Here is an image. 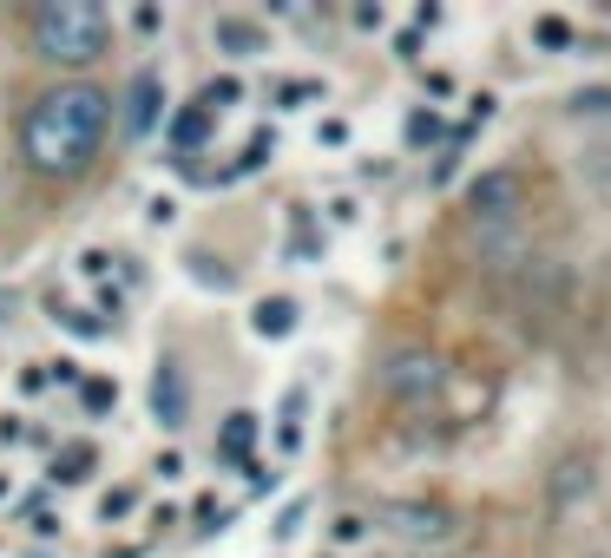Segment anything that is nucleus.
<instances>
[{
  "label": "nucleus",
  "mask_w": 611,
  "mask_h": 558,
  "mask_svg": "<svg viewBox=\"0 0 611 558\" xmlns=\"http://www.w3.org/2000/svg\"><path fill=\"white\" fill-rule=\"evenodd\" d=\"M13 316H20V296H13V289H0V329H7Z\"/></svg>",
  "instance_id": "nucleus-27"
},
{
  "label": "nucleus",
  "mask_w": 611,
  "mask_h": 558,
  "mask_svg": "<svg viewBox=\"0 0 611 558\" xmlns=\"http://www.w3.org/2000/svg\"><path fill=\"white\" fill-rule=\"evenodd\" d=\"M395 53L401 59H421V33H395Z\"/></svg>",
  "instance_id": "nucleus-25"
},
{
  "label": "nucleus",
  "mask_w": 611,
  "mask_h": 558,
  "mask_svg": "<svg viewBox=\"0 0 611 558\" xmlns=\"http://www.w3.org/2000/svg\"><path fill=\"white\" fill-rule=\"evenodd\" d=\"M184 408H191V388H184L178 362H158V375H151V414H158V428H184Z\"/></svg>",
  "instance_id": "nucleus-8"
},
{
  "label": "nucleus",
  "mask_w": 611,
  "mask_h": 558,
  "mask_svg": "<svg viewBox=\"0 0 611 558\" xmlns=\"http://www.w3.org/2000/svg\"><path fill=\"white\" fill-rule=\"evenodd\" d=\"M112 125H118V92H105L99 79H59L33 92V105L20 112V164L33 178L79 184L105 158Z\"/></svg>",
  "instance_id": "nucleus-1"
},
{
  "label": "nucleus",
  "mask_w": 611,
  "mask_h": 558,
  "mask_svg": "<svg viewBox=\"0 0 611 558\" xmlns=\"http://www.w3.org/2000/svg\"><path fill=\"white\" fill-rule=\"evenodd\" d=\"M92 467H99V447H92V441H59V454H53V474H46V480H53V487H79Z\"/></svg>",
  "instance_id": "nucleus-9"
},
{
  "label": "nucleus",
  "mask_w": 611,
  "mask_h": 558,
  "mask_svg": "<svg viewBox=\"0 0 611 558\" xmlns=\"http://www.w3.org/2000/svg\"><path fill=\"white\" fill-rule=\"evenodd\" d=\"M520 224V178L513 171H487L474 191H467V230L487 257H507V237Z\"/></svg>",
  "instance_id": "nucleus-3"
},
{
  "label": "nucleus",
  "mask_w": 611,
  "mask_h": 558,
  "mask_svg": "<svg viewBox=\"0 0 611 558\" xmlns=\"http://www.w3.org/2000/svg\"><path fill=\"white\" fill-rule=\"evenodd\" d=\"M250 441H257V414H244V408H237V414H230V428H224V441H217V454H224V460H244V454H250Z\"/></svg>",
  "instance_id": "nucleus-11"
},
{
  "label": "nucleus",
  "mask_w": 611,
  "mask_h": 558,
  "mask_svg": "<svg viewBox=\"0 0 611 558\" xmlns=\"http://www.w3.org/2000/svg\"><path fill=\"white\" fill-rule=\"evenodd\" d=\"M151 474H165V480H178V474H184V454H178V447H165V454H158V467H151Z\"/></svg>",
  "instance_id": "nucleus-21"
},
{
  "label": "nucleus",
  "mask_w": 611,
  "mask_h": 558,
  "mask_svg": "<svg viewBox=\"0 0 611 558\" xmlns=\"http://www.w3.org/2000/svg\"><path fill=\"white\" fill-rule=\"evenodd\" d=\"M79 270H86V276H105V270H112V257H105V250H86V257H79Z\"/></svg>",
  "instance_id": "nucleus-23"
},
{
  "label": "nucleus",
  "mask_w": 611,
  "mask_h": 558,
  "mask_svg": "<svg viewBox=\"0 0 611 558\" xmlns=\"http://www.w3.org/2000/svg\"><path fill=\"white\" fill-rule=\"evenodd\" d=\"M592 487V460L579 454V460H566V480H553V500H573V493H586Z\"/></svg>",
  "instance_id": "nucleus-15"
},
{
  "label": "nucleus",
  "mask_w": 611,
  "mask_h": 558,
  "mask_svg": "<svg viewBox=\"0 0 611 558\" xmlns=\"http://www.w3.org/2000/svg\"><path fill=\"white\" fill-rule=\"evenodd\" d=\"M573 112H611V92H579Z\"/></svg>",
  "instance_id": "nucleus-22"
},
{
  "label": "nucleus",
  "mask_w": 611,
  "mask_h": 558,
  "mask_svg": "<svg viewBox=\"0 0 611 558\" xmlns=\"http://www.w3.org/2000/svg\"><path fill=\"white\" fill-rule=\"evenodd\" d=\"M441 388H448V362L434 349H395L382 362V395L401 401V408H434Z\"/></svg>",
  "instance_id": "nucleus-5"
},
{
  "label": "nucleus",
  "mask_w": 611,
  "mask_h": 558,
  "mask_svg": "<svg viewBox=\"0 0 611 558\" xmlns=\"http://www.w3.org/2000/svg\"><path fill=\"white\" fill-rule=\"evenodd\" d=\"M375 526L388 539H401V546H421V553L454 546V533H461L454 506H441V500H382L375 506Z\"/></svg>",
  "instance_id": "nucleus-4"
},
{
  "label": "nucleus",
  "mask_w": 611,
  "mask_h": 558,
  "mask_svg": "<svg viewBox=\"0 0 611 558\" xmlns=\"http://www.w3.org/2000/svg\"><path fill=\"white\" fill-rule=\"evenodd\" d=\"M99 513H105V520H132V513H138V487H112V493L99 500Z\"/></svg>",
  "instance_id": "nucleus-16"
},
{
  "label": "nucleus",
  "mask_w": 611,
  "mask_h": 558,
  "mask_svg": "<svg viewBox=\"0 0 611 558\" xmlns=\"http://www.w3.org/2000/svg\"><path fill=\"white\" fill-rule=\"evenodd\" d=\"M323 145H349V125L342 118H323Z\"/></svg>",
  "instance_id": "nucleus-26"
},
{
  "label": "nucleus",
  "mask_w": 611,
  "mask_h": 558,
  "mask_svg": "<svg viewBox=\"0 0 611 558\" xmlns=\"http://www.w3.org/2000/svg\"><path fill=\"white\" fill-rule=\"evenodd\" d=\"M158 20H165L158 7H138V13H132V26H138V33H158Z\"/></svg>",
  "instance_id": "nucleus-24"
},
{
  "label": "nucleus",
  "mask_w": 611,
  "mask_h": 558,
  "mask_svg": "<svg viewBox=\"0 0 611 558\" xmlns=\"http://www.w3.org/2000/svg\"><path fill=\"white\" fill-rule=\"evenodd\" d=\"M158 125H165V79H158V66H138L125 79V92H118V132L125 138H151Z\"/></svg>",
  "instance_id": "nucleus-6"
},
{
  "label": "nucleus",
  "mask_w": 611,
  "mask_h": 558,
  "mask_svg": "<svg viewBox=\"0 0 611 558\" xmlns=\"http://www.w3.org/2000/svg\"><path fill=\"white\" fill-rule=\"evenodd\" d=\"M270 145H276L270 132H250V145H244V158H237V171H257V164L270 158Z\"/></svg>",
  "instance_id": "nucleus-20"
},
{
  "label": "nucleus",
  "mask_w": 611,
  "mask_h": 558,
  "mask_svg": "<svg viewBox=\"0 0 611 558\" xmlns=\"http://www.w3.org/2000/svg\"><path fill=\"white\" fill-rule=\"evenodd\" d=\"M79 401H86V414H105V408H118V382L86 375V382H79Z\"/></svg>",
  "instance_id": "nucleus-14"
},
{
  "label": "nucleus",
  "mask_w": 611,
  "mask_h": 558,
  "mask_svg": "<svg viewBox=\"0 0 611 558\" xmlns=\"http://www.w3.org/2000/svg\"><path fill=\"white\" fill-rule=\"evenodd\" d=\"M211 39H217L224 59H257V53H270V33H263L250 13H217V20H211Z\"/></svg>",
  "instance_id": "nucleus-7"
},
{
  "label": "nucleus",
  "mask_w": 611,
  "mask_h": 558,
  "mask_svg": "<svg viewBox=\"0 0 611 558\" xmlns=\"http://www.w3.org/2000/svg\"><path fill=\"white\" fill-rule=\"evenodd\" d=\"M303 520H309V500H290V506L276 513V539H296V533H303Z\"/></svg>",
  "instance_id": "nucleus-18"
},
{
  "label": "nucleus",
  "mask_w": 611,
  "mask_h": 558,
  "mask_svg": "<svg viewBox=\"0 0 611 558\" xmlns=\"http://www.w3.org/2000/svg\"><path fill=\"white\" fill-rule=\"evenodd\" d=\"M204 132H211V105H191V112H178L171 145H178V151H191V145H204Z\"/></svg>",
  "instance_id": "nucleus-13"
},
{
  "label": "nucleus",
  "mask_w": 611,
  "mask_h": 558,
  "mask_svg": "<svg viewBox=\"0 0 611 558\" xmlns=\"http://www.w3.org/2000/svg\"><path fill=\"white\" fill-rule=\"evenodd\" d=\"M441 138V112H415L408 118V145H434Z\"/></svg>",
  "instance_id": "nucleus-17"
},
{
  "label": "nucleus",
  "mask_w": 611,
  "mask_h": 558,
  "mask_svg": "<svg viewBox=\"0 0 611 558\" xmlns=\"http://www.w3.org/2000/svg\"><path fill=\"white\" fill-rule=\"evenodd\" d=\"M296 316H303V309H296L290 296H263V303L250 309V329H257L263 342H283V335L296 329Z\"/></svg>",
  "instance_id": "nucleus-10"
},
{
  "label": "nucleus",
  "mask_w": 611,
  "mask_h": 558,
  "mask_svg": "<svg viewBox=\"0 0 611 558\" xmlns=\"http://www.w3.org/2000/svg\"><path fill=\"white\" fill-rule=\"evenodd\" d=\"M533 39H540V53H566L573 46V20L566 13H540L533 20Z\"/></svg>",
  "instance_id": "nucleus-12"
},
{
  "label": "nucleus",
  "mask_w": 611,
  "mask_h": 558,
  "mask_svg": "<svg viewBox=\"0 0 611 558\" xmlns=\"http://www.w3.org/2000/svg\"><path fill=\"white\" fill-rule=\"evenodd\" d=\"M112 39H118V20L99 7V0H39L33 13H26V46H33V59H46V66H59V72H92L105 53H112Z\"/></svg>",
  "instance_id": "nucleus-2"
},
{
  "label": "nucleus",
  "mask_w": 611,
  "mask_h": 558,
  "mask_svg": "<svg viewBox=\"0 0 611 558\" xmlns=\"http://www.w3.org/2000/svg\"><path fill=\"white\" fill-rule=\"evenodd\" d=\"M362 533H369V520H362V513H336V526H329V539H336V546H355Z\"/></svg>",
  "instance_id": "nucleus-19"
}]
</instances>
